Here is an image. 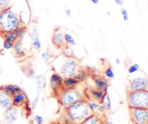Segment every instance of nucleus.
Wrapping results in <instances>:
<instances>
[{
  "mask_svg": "<svg viewBox=\"0 0 148 124\" xmlns=\"http://www.w3.org/2000/svg\"><path fill=\"white\" fill-rule=\"evenodd\" d=\"M80 68L79 61L75 57L59 56L53 62V69L63 78H74Z\"/></svg>",
  "mask_w": 148,
  "mask_h": 124,
  "instance_id": "nucleus-1",
  "label": "nucleus"
},
{
  "mask_svg": "<svg viewBox=\"0 0 148 124\" xmlns=\"http://www.w3.org/2000/svg\"><path fill=\"white\" fill-rule=\"evenodd\" d=\"M64 113L66 120L69 123L80 124L92 113L85 100H83L64 108Z\"/></svg>",
  "mask_w": 148,
  "mask_h": 124,
  "instance_id": "nucleus-2",
  "label": "nucleus"
},
{
  "mask_svg": "<svg viewBox=\"0 0 148 124\" xmlns=\"http://www.w3.org/2000/svg\"><path fill=\"white\" fill-rule=\"evenodd\" d=\"M25 27L21 17L11 8L0 12V33L14 31Z\"/></svg>",
  "mask_w": 148,
  "mask_h": 124,
  "instance_id": "nucleus-3",
  "label": "nucleus"
},
{
  "mask_svg": "<svg viewBox=\"0 0 148 124\" xmlns=\"http://www.w3.org/2000/svg\"><path fill=\"white\" fill-rule=\"evenodd\" d=\"M57 98L61 106L64 108H66L74 103L85 100L86 96L83 91L78 88L62 89L57 96Z\"/></svg>",
  "mask_w": 148,
  "mask_h": 124,
  "instance_id": "nucleus-4",
  "label": "nucleus"
},
{
  "mask_svg": "<svg viewBox=\"0 0 148 124\" xmlns=\"http://www.w3.org/2000/svg\"><path fill=\"white\" fill-rule=\"evenodd\" d=\"M127 103L129 108H148V91L127 92Z\"/></svg>",
  "mask_w": 148,
  "mask_h": 124,
  "instance_id": "nucleus-5",
  "label": "nucleus"
},
{
  "mask_svg": "<svg viewBox=\"0 0 148 124\" xmlns=\"http://www.w3.org/2000/svg\"><path fill=\"white\" fill-rule=\"evenodd\" d=\"M131 121L134 124H148V108H129Z\"/></svg>",
  "mask_w": 148,
  "mask_h": 124,
  "instance_id": "nucleus-6",
  "label": "nucleus"
},
{
  "mask_svg": "<svg viewBox=\"0 0 148 124\" xmlns=\"http://www.w3.org/2000/svg\"><path fill=\"white\" fill-rule=\"evenodd\" d=\"M148 91V78L137 77L129 80L127 92Z\"/></svg>",
  "mask_w": 148,
  "mask_h": 124,
  "instance_id": "nucleus-7",
  "label": "nucleus"
},
{
  "mask_svg": "<svg viewBox=\"0 0 148 124\" xmlns=\"http://www.w3.org/2000/svg\"><path fill=\"white\" fill-rule=\"evenodd\" d=\"M63 78L56 72H53L49 78V86L52 93L57 97L63 89Z\"/></svg>",
  "mask_w": 148,
  "mask_h": 124,
  "instance_id": "nucleus-8",
  "label": "nucleus"
},
{
  "mask_svg": "<svg viewBox=\"0 0 148 124\" xmlns=\"http://www.w3.org/2000/svg\"><path fill=\"white\" fill-rule=\"evenodd\" d=\"M20 114V107L12 106L10 108L5 111L4 114V121L7 124H12L15 123L18 119Z\"/></svg>",
  "mask_w": 148,
  "mask_h": 124,
  "instance_id": "nucleus-9",
  "label": "nucleus"
},
{
  "mask_svg": "<svg viewBox=\"0 0 148 124\" xmlns=\"http://www.w3.org/2000/svg\"><path fill=\"white\" fill-rule=\"evenodd\" d=\"M51 42L55 47L61 50L66 45L64 40V33L62 32V29L57 28L54 30L51 36Z\"/></svg>",
  "mask_w": 148,
  "mask_h": 124,
  "instance_id": "nucleus-10",
  "label": "nucleus"
},
{
  "mask_svg": "<svg viewBox=\"0 0 148 124\" xmlns=\"http://www.w3.org/2000/svg\"><path fill=\"white\" fill-rule=\"evenodd\" d=\"M30 36L33 48L36 51H39L41 50L42 44L40 42V34H39L38 29L36 26H33L31 27L30 31Z\"/></svg>",
  "mask_w": 148,
  "mask_h": 124,
  "instance_id": "nucleus-11",
  "label": "nucleus"
},
{
  "mask_svg": "<svg viewBox=\"0 0 148 124\" xmlns=\"http://www.w3.org/2000/svg\"><path fill=\"white\" fill-rule=\"evenodd\" d=\"M12 99L13 106L20 108L24 106H27V103H28V98H27V95L23 90L17 92L14 96H12Z\"/></svg>",
  "mask_w": 148,
  "mask_h": 124,
  "instance_id": "nucleus-12",
  "label": "nucleus"
},
{
  "mask_svg": "<svg viewBox=\"0 0 148 124\" xmlns=\"http://www.w3.org/2000/svg\"><path fill=\"white\" fill-rule=\"evenodd\" d=\"M92 81H93L94 88L97 90L107 91L109 87V82L106 78L100 75L92 76Z\"/></svg>",
  "mask_w": 148,
  "mask_h": 124,
  "instance_id": "nucleus-13",
  "label": "nucleus"
},
{
  "mask_svg": "<svg viewBox=\"0 0 148 124\" xmlns=\"http://www.w3.org/2000/svg\"><path fill=\"white\" fill-rule=\"evenodd\" d=\"M106 121L103 114L91 113L80 124H105Z\"/></svg>",
  "mask_w": 148,
  "mask_h": 124,
  "instance_id": "nucleus-14",
  "label": "nucleus"
},
{
  "mask_svg": "<svg viewBox=\"0 0 148 124\" xmlns=\"http://www.w3.org/2000/svg\"><path fill=\"white\" fill-rule=\"evenodd\" d=\"M23 38L17 39L15 42H14V45H13V52H14V56L17 58H22L25 56L26 53L24 47H23Z\"/></svg>",
  "mask_w": 148,
  "mask_h": 124,
  "instance_id": "nucleus-15",
  "label": "nucleus"
},
{
  "mask_svg": "<svg viewBox=\"0 0 148 124\" xmlns=\"http://www.w3.org/2000/svg\"><path fill=\"white\" fill-rule=\"evenodd\" d=\"M87 105L89 108L90 111L92 113H98V114H103L104 110L103 109L100 102L96 101L95 100L90 98L88 97V98H85Z\"/></svg>",
  "mask_w": 148,
  "mask_h": 124,
  "instance_id": "nucleus-16",
  "label": "nucleus"
},
{
  "mask_svg": "<svg viewBox=\"0 0 148 124\" xmlns=\"http://www.w3.org/2000/svg\"><path fill=\"white\" fill-rule=\"evenodd\" d=\"M12 106H13V103L11 96L0 90V108L6 111Z\"/></svg>",
  "mask_w": 148,
  "mask_h": 124,
  "instance_id": "nucleus-17",
  "label": "nucleus"
},
{
  "mask_svg": "<svg viewBox=\"0 0 148 124\" xmlns=\"http://www.w3.org/2000/svg\"><path fill=\"white\" fill-rule=\"evenodd\" d=\"M0 90L4 91L10 96H13L16 93L22 90V88L20 86L16 84H8L0 86Z\"/></svg>",
  "mask_w": 148,
  "mask_h": 124,
  "instance_id": "nucleus-18",
  "label": "nucleus"
},
{
  "mask_svg": "<svg viewBox=\"0 0 148 124\" xmlns=\"http://www.w3.org/2000/svg\"><path fill=\"white\" fill-rule=\"evenodd\" d=\"M80 84V82L76 80L75 78H67L63 79L62 86L63 89H75L78 88Z\"/></svg>",
  "mask_w": 148,
  "mask_h": 124,
  "instance_id": "nucleus-19",
  "label": "nucleus"
},
{
  "mask_svg": "<svg viewBox=\"0 0 148 124\" xmlns=\"http://www.w3.org/2000/svg\"><path fill=\"white\" fill-rule=\"evenodd\" d=\"M106 92V91L97 90L95 88H90L89 90H88V97L92 99V100H96V101L100 102L102 100L103 97L104 95H105Z\"/></svg>",
  "mask_w": 148,
  "mask_h": 124,
  "instance_id": "nucleus-20",
  "label": "nucleus"
},
{
  "mask_svg": "<svg viewBox=\"0 0 148 124\" xmlns=\"http://www.w3.org/2000/svg\"><path fill=\"white\" fill-rule=\"evenodd\" d=\"M100 103H101V106H102L103 109L104 111H111V109H112V101H111V97H110L108 91L106 92L102 100L100 101Z\"/></svg>",
  "mask_w": 148,
  "mask_h": 124,
  "instance_id": "nucleus-21",
  "label": "nucleus"
},
{
  "mask_svg": "<svg viewBox=\"0 0 148 124\" xmlns=\"http://www.w3.org/2000/svg\"><path fill=\"white\" fill-rule=\"evenodd\" d=\"M35 80H36V88H40L42 90L46 88L47 82H46V77L45 75H36L35 77Z\"/></svg>",
  "mask_w": 148,
  "mask_h": 124,
  "instance_id": "nucleus-22",
  "label": "nucleus"
},
{
  "mask_svg": "<svg viewBox=\"0 0 148 124\" xmlns=\"http://www.w3.org/2000/svg\"><path fill=\"white\" fill-rule=\"evenodd\" d=\"M88 72L87 71L86 69L83 68V67H80L74 78L82 83L88 79Z\"/></svg>",
  "mask_w": 148,
  "mask_h": 124,
  "instance_id": "nucleus-23",
  "label": "nucleus"
},
{
  "mask_svg": "<svg viewBox=\"0 0 148 124\" xmlns=\"http://www.w3.org/2000/svg\"><path fill=\"white\" fill-rule=\"evenodd\" d=\"M61 50H62V55L64 57H75V50L71 45L66 44L63 48L61 49Z\"/></svg>",
  "mask_w": 148,
  "mask_h": 124,
  "instance_id": "nucleus-24",
  "label": "nucleus"
},
{
  "mask_svg": "<svg viewBox=\"0 0 148 124\" xmlns=\"http://www.w3.org/2000/svg\"><path fill=\"white\" fill-rule=\"evenodd\" d=\"M43 90L40 88H36V96L33 98V101L31 103V109L33 111H35L36 109V108L38 107L39 104V101H40V96H41V93Z\"/></svg>",
  "mask_w": 148,
  "mask_h": 124,
  "instance_id": "nucleus-25",
  "label": "nucleus"
},
{
  "mask_svg": "<svg viewBox=\"0 0 148 124\" xmlns=\"http://www.w3.org/2000/svg\"><path fill=\"white\" fill-rule=\"evenodd\" d=\"M1 36L2 37L3 39H5V40H10V41L14 42L17 40V37L16 35V33L14 31H12V32H4V33H1Z\"/></svg>",
  "mask_w": 148,
  "mask_h": 124,
  "instance_id": "nucleus-26",
  "label": "nucleus"
},
{
  "mask_svg": "<svg viewBox=\"0 0 148 124\" xmlns=\"http://www.w3.org/2000/svg\"><path fill=\"white\" fill-rule=\"evenodd\" d=\"M13 0H0V12L11 8Z\"/></svg>",
  "mask_w": 148,
  "mask_h": 124,
  "instance_id": "nucleus-27",
  "label": "nucleus"
},
{
  "mask_svg": "<svg viewBox=\"0 0 148 124\" xmlns=\"http://www.w3.org/2000/svg\"><path fill=\"white\" fill-rule=\"evenodd\" d=\"M64 40L65 42H66V44L68 45L73 46L76 44L75 42V39L70 33L69 32H65L64 33Z\"/></svg>",
  "mask_w": 148,
  "mask_h": 124,
  "instance_id": "nucleus-28",
  "label": "nucleus"
},
{
  "mask_svg": "<svg viewBox=\"0 0 148 124\" xmlns=\"http://www.w3.org/2000/svg\"><path fill=\"white\" fill-rule=\"evenodd\" d=\"M41 59L43 62L46 64H49L51 61V55L49 51H43L41 53Z\"/></svg>",
  "mask_w": 148,
  "mask_h": 124,
  "instance_id": "nucleus-29",
  "label": "nucleus"
},
{
  "mask_svg": "<svg viewBox=\"0 0 148 124\" xmlns=\"http://www.w3.org/2000/svg\"><path fill=\"white\" fill-rule=\"evenodd\" d=\"M23 72L25 73V74L27 76L28 78H35V77L36 76V70H35L34 68H33L32 67H26L25 70H23Z\"/></svg>",
  "mask_w": 148,
  "mask_h": 124,
  "instance_id": "nucleus-30",
  "label": "nucleus"
},
{
  "mask_svg": "<svg viewBox=\"0 0 148 124\" xmlns=\"http://www.w3.org/2000/svg\"><path fill=\"white\" fill-rule=\"evenodd\" d=\"M104 75L108 79H113L115 77V73H114V69L111 67H107L106 70L104 72Z\"/></svg>",
  "mask_w": 148,
  "mask_h": 124,
  "instance_id": "nucleus-31",
  "label": "nucleus"
},
{
  "mask_svg": "<svg viewBox=\"0 0 148 124\" xmlns=\"http://www.w3.org/2000/svg\"><path fill=\"white\" fill-rule=\"evenodd\" d=\"M13 45H14V42H13L4 39V41H3V47H4V50H11V49L13 48Z\"/></svg>",
  "mask_w": 148,
  "mask_h": 124,
  "instance_id": "nucleus-32",
  "label": "nucleus"
},
{
  "mask_svg": "<svg viewBox=\"0 0 148 124\" xmlns=\"http://www.w3.org/2000/svg\"><path fill=\"white\" fill-rule=\"evenodd\" d=\"M120 11H121L123 20L125 22L128 21V20H130V14H129V12L128 11H127V9H126L125 7H121V9H120Z\"/></svg>",
  "mask_w": 148,
  "mask_h": 124,
  "instance_id": "nucleus-33",
  "label": "nucleus"
},
{
  "mask_svg": "<svg viewBox=\"0 0 148 124\" xmlns=\"http://www.w3.org/2000/svg\"><path fill=\"white\" fill-rule=\"evenodd\" d=\"M139 70H140V65H139V64L134 63V64H132L128 67V73L130 74H133V73L138 71Z\"/></svg>",
  "mask_w": 148,
  "mask_h": 124,
  "instance_id": "nucleus-34",
  "label": "nucleus"
},
{
  "mask_svg": "<svg viewBox=\"0 0 148 124\" xmlns=\"http://www.w3.org/2000/svg\"><path fill=\"white\" fill-rule=\"evenodd\" d=\"M33 119L36 124H43V122H44V119L43 116H40V115H35Z\"/></svg>",
  "mask_w": 148,
  "mask_h": 124,
  "instance_id": "nucleus-35",
  "label": "nucleus"
},
{
  "mask_svg": "<svg viewBox=\"0 0 148 124\" xmlns=\"http://www.w3.org/2000/svg\"><path fill=\"white\" fill-rule=\"evenodd\" d=\"M64 14L67 17H71V16H72V10H71L69 8L66 9L64 10Z\"/></svg>",
  "mask_w": 148,
  "mask_h": 124,
  "instance_id": "nucleus-36",
  "label": "nucleus"
},
{
  "mask_svg": "<svg viewBox=\"0 0 148 124\" xmlns=\"http://www.w3.org/2000/svg\"><path fill=\"white\" fill-rule=\"evenodd\" d=\"M114 2L116 3V4H117L119 7H123L124 4V0H114Z\"/></svg>",
  "mask_w": 148,
  "mask_h": 124,
  "instance_id": "nucleus-37",
  "label": "nucleus"
},
{
  "mask_svg": "<svg viewBox=\"0 0 148 124\" xmlns=\"http://www.w3.org/2000/svg\"><path fill=\"white\" fill-rule=\"evenodd\" d=\"M115 63L117 65H119L121 64V59L119 58V57H116V58L115 59Z\"/></svg>",
  "mask_w": 148,
  "mask_h": 124,
  "instance_id": "nucleus-38",
  "label": "nucleus"
},
{
  "mask_svg": "<svg viewBox=\"0 0 148 124\" xmlns=\"http://www.w3.org/2000/svg\"><path fill=\"white\" fill-rule=\"evenodd\" d=\"M99 1H100V0H90L91 2H92L93 4H95V5H96V4H98V3H99Z\"/></svg>",
  "mask_w": 148,
  "mask_h": 124,
  "instance_id": "nucleus-39",
  "label": "nucleus"
},
{
  "mask_svg": "<svg viewBox=\"0 0 148 124\" xmlns=\"http://www.w3.org/2000/svg\"><path fill=\"white\" fill-rule=\"evenodd\" d=\"M3 73H4V69H3V67L0 65V76L2 75Z\"/></svg>",
  "mask_w": 148,
  "mask_h": 124,
  "instance_id": "nucleus-40",
  "label": "nucleus"
},
{
  "mask_svg": "<svg viewBox=\"0 0 148 124\" xmlns=\"http://www.w3.org/2000/svg\"><path fill=\"white\" fill-rule=\"evenodd\" d=\"M105 124H114V123L113 121H111L106 120L105 122Z\"/></svg>",
  "mask_w": 148,
  "mask_h": 124,
  "instance_id": "nucleus-41",
  "label": "nucleus"
},
{
  "mask_svg": "<svg viewBox=\"0 0 148 124\" xmlns=\"http://www.w3.org/2000/svg\"><path fill=\"white\" fill-rule=\"evenodd\" d=\"M107 14H108V15H111V13L109 12V11H107Z\"/></svg>",
  "mask_w": 148,
  "mask_h": 124,
  "instance_id": "nucleus-42",
  "label": "nucleus"
}]
</instances>
